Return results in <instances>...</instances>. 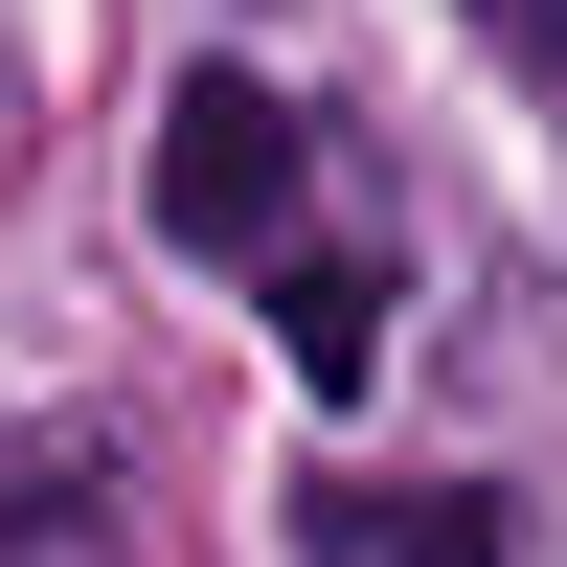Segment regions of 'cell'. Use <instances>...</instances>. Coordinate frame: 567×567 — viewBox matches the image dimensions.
Instances as JSON below:
<instances>
[{"label":"cell","instance_id":"7a4b0ae2","mask_svg":"<svg viewBox=\"0 0 567 567\" xmlns=\"http://www.w3.org/2000/svg\"><path fill=\"white\" fill-rule=\"evenodd\" d=\"M272 341H296V386H318V409H341V386H363V363H386V296H363V272H341V250H296V272H272Z\"/></svg>","mask_w":567,"mask_h":567},{"label":"cell","instance_id":"277c9868","mask_svg":"<svg viewBox=\"0 0 567 567\" xmlns=\"http://www.w3.org/2000/svg\"><path fill=\"white\" fill-rule=\"evenodd\" d=\"M454 23H477V45H499V69H523V91H545V114H567V0H454Z\"/></svg>","mask_w":567,"mask_h":567},{"label":"cell","instance_id":"6da1fadb","mask_svg":"<svg viewBox=\"0 0 567 567\" xmlns=\"http://www.w3.org/2000/svg\"><path fill=\"white\" fill-rule=\"evenodd\" d=\"M159 250H182V272H250V250H296V91H250V69H182V114H159Z\"/></svg>","mask_w":567,"mask_h":567},{"label":"cell","instance_id":"3957f363","mask_svg":"<svg viewBox=\"0 0 567 567\" xmlns=\"http://www.w3.org/2000/svg\"><path fill=\"white\" fill-rule=\"evenodd\" d=\"M341 545H363V567H523V545H499V499H454V477H409V499H363Z\"/></svg>","mask_w":567,"mask_h":567}]
</instances>
